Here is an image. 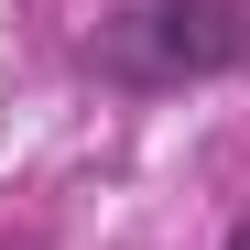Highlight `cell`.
<instances>
[{
    "instance_id": "cell-2",
    "label": "cell",
    "mask_w": 250,
    "mask_h": 250,
    "mask_svg": "<svg viewBox=\"0 0 250 250\" xmlns=\"http://www.w3.org/2000/svg\"><path fill=\"white\" fill-rule=\"evenodd\" d=\"M218 250H250V218H229V229H218Z\"/></svg>"
},
{
    "instance_id": "cell-1",
    "label": "cell",
    "mask_w": 250,
    "mask_h": 250,
    "mask_svg": "<svg viewBox=\"0 0 250 250\" xmlns=\"http://www.w3.org/2000/svg\"><path fill=\"white\" fill-rule=\"evenodd\" d=\"M87 76H109L131 98L250 76V0H120L87 33Z\"/></svg>"
}]
</instances>
